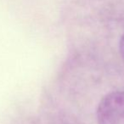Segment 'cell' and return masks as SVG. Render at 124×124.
<instances>
[{"instance_id":"cell-1","label":"cell","mask_w":124,"mask_h":124,"mask_svg":"<svg viewBox=\"0 0 124 124\" xmlns=\"http://www.w3.org/2000/svg\"><path fill=\"white\" fill-rule=\"evenodd\" d=\"M98 124H124V91L105 94L97 107Z\"/></svg>"},{"instance_id":"cell-2","label":"cell","mask_w":124,"mask_h":124,"mask_svg":"<svg viewBox=\"0 0 124 124\" xmlns=\"http://www.w3.org/2000/svg\"><path fill=\"white\" fill-rule=\"evenodd\" d=\"M119 51H120V54L122 60H124V33L121 37L120 42H119Z\"/></svg>"}]
</instances>
